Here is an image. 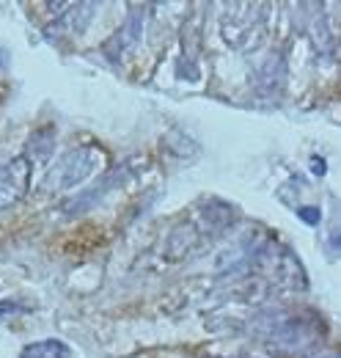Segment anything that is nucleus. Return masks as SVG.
I'll use <instances>...</instances> for the list:
<instances>
[{"label":"nucleus","mask_w":341,"mask_h":358,"mask_svg":"<svg viewBox=\"0 0 341 358\" xmlns=\"http://www.w3.org/2000/svg\"><path fill=\"white\" fill-rule=\"evenodd\" d=\"M108 166V155L102 146L96 143H85L72 152H66L44 177L42 190L44 193H66L78 185H83L88 177H94L96 171H102Z\"/></svg>","instance_id":"1"},{"label":"nucleus","mask_w":341,"mask_h":358,"mask_svg":"<svg viewBox=\"0 0 341 358\" xmlns=\"http://www.w3.org/2000/svg\"><path fill=\"white\" fill-rule=\"evenodd\" d=\"M31 179H34V157L28 155H17L0 166V213L17 207L28 196Z\"/></svg>","instance_id":"2"},{"label":"nucleus","mask_w":341,"mask_h":358,"mask_svg":"<svg viewBox=\"0 0 341 358\" xmlns=\"http://www.w3.org/2000/svg\"><path fill=\"white\" fill-rule=\"evenodd\" d=\"M140 36H143V11H132L124 20V25L105 42V55L110 61H124L140 45Z\"/></svg>","instance_id":"3"},{"label":"nucleus","mask_w":341,"mask_h":358,"mask_svg":"<svg viewBox=\"0 0 341 358\" xmlns=\"http://www.w3.org/2000/svg\"><path fill=\"white\" fill-rule=\"evenodd\" d=\"M198 240H201V234H198V229H196L193 224L176 226V229L170 231L168 243H166V254H168V259H182L184 254H190V251L198 245Z\"/></svg>","instance_id":"4"},{"label":"nucleus","mask_w":341,"mask_h":358,"mask_svg":"<svg viewBox=\"0 0 341 358\" xmlns=\"http://www.w3.org/2000/svg\"><path fill=\"white\" fill-rule=\"evenodd\" d=\"M72 350L66 342L61 339H42V342H34L28 348H22L20 358H69Z\"/></svg>","instance_id":"5"},{"label":"nucleus","mask_w":341,"mask_h":358,"mask_svg":"<svg viewBox=\"0 0 341 358\" xmlns=\"http://www.w3.org/2000/svg\"><path fill=\"white\" fill-rule=\"evenodd\" d=\"M298 218L300 221H305L308 226H317L319 221H322L319 207H298Z\"/></svg>","instance_id":"6"},{"label":"nucleus","mask_w":341,"mask_h":358,"mask_svg":"<svg viewBox=\"0 0 341 358\" xmlns=\"http://www.w3.org/2000/svg\"><path fill=\"white\" fill-rule=\"evenodd\" d=\"M22 312H25L22 303H14V301H3V303H0V320H6V317H11V314H22Z\"/></svg>","instance_id":"7"},{"label":"nucleus","mask_w":341,"mask_h":358,"mask_svg":"<svg viewBox=\"0 0 341 358\" xmlns=\"http://www.w3.org/2000/svg\"><path fill=\"white\" fill-rule=\"evenodd\" d=\"M311 166H314V169H311L314 174H325V160H322V157H319V160L314 157V160H311Z\"/></svg>","instance_id":"8"}]
</instances>
